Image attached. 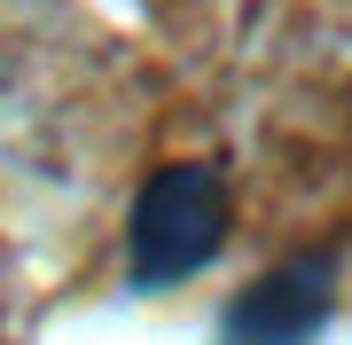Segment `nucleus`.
Masks as SVG:
<instances>
[{
  "instance_id": "obj_1",
  "label": "nucleus",
  "mask_w": 352,
  "mask_h": 345,
  "mask_svg": "<svg viewBox=\"0 0 352 345\" xmlns=\"http://www.w3.org/2000/svg\"><path fill=\"white\" fill-rule=\"evenodd\" d=\"M227 220H235V205H227L219 165H157L126 220V282L173 291V282L204 275L227 251Z\"/></svg>"
},
{
  "instance_id": "obj_2",
  "label": "nucleus",
  "mask_w": 352,
  "mask_h": 345,
  "mask_svg": "<svg viewBox=\"0 0 352 345\" xmlns=\"http://www.w3.org/2000/svg\"><path fill=\"white\" fill-rule=\"evenodd\" d=\"M329 314H337V259L298 251L258 282H243L219 314V345H321Z\"/></svg>"
}]
</instances>
